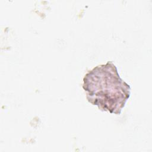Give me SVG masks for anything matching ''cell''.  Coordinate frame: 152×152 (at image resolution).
Here are the masks:
<instances>
[{
	"label": "cell",
	"mask_w": 152,
	"mask_h": 152,
	"mask_svg": "<svg viewBox=\"0 0 152 152\" xmlns=\"http://www.w3.org/2000/svg\"><path fill=\"white\" fill-rule=\"evenodd\" d=\"M83 87L88 101L102 111L119 115L130 96V86L119 77L112 62L88 71Z\"/></svg>",
	"instance_id": "cell-1"
}]
</instances>
